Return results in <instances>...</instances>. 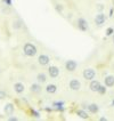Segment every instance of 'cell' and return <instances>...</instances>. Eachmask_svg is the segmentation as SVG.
<instances>
[{"label":"cell","mask_w":114,"mask_h":121,"mask_svg":"<svg viewBox=\"0 0 114 121\" xmlns=\"http://www.w3.org/2000/svg\"><path fill=\"white\" fill-rule=\"evenodd\" d=\"M24 54L26 56H34L37 54V48L32 43H25L24 46Z\"/></svg>","instance_id":"cell-1"},{"label":"cell","mask_w":114,"mask_h":121,"mask_svg":"<svg viewBox=\"0 0 114 121\" xmlns=\"http://www.w3.org/2000/svg\"><path fill=\"white\" fill-rule=\"evenodd\" d=\"M95 70L93 69H86L84 71H83V77H84V79H87V80H93L95 78Z\"/></svg>","instance_id":"cell-2"},{"label":"cell","mask_w":114,"mask_h":121,"mask_svg":"<svg viewBox=\"0 0 114 121\" xmlns=\"http://www.w3.org/2000/svg\"><path fill=\"white\" fill-rule=\"evenodd\" d=\"M65 66H66V70H68L70 72H73L74 70L76 69V66H78V63L75 60H67Z\"/></svg>","instance_id":"cell-3"},{"label":"cell","mask_w":114,"mask_h":121,"mask_svg":"<svg viewBox=\"0 0 114 121\" xmlns=\"http://www.w3.org/2000/svg\"><path fill=\"white\" fill-rule=\"evenodd\" d=\"M70 88L72 89V90H79L81 88V83L80 81L75 80V79H73V80H71V82H70Z\"/></svg>","instance_id":"cell-4"},{"label":"cell","mask_w":114,"mask_h":121,"mask_svg":"<svg viewBox=\"0 0 114 121\" xmlns=\"http://www.w3.org/2000/svg\"><path fill=\"white\" fill-rule=\"evenodd\" d=\"M105 20H106V17H105L104 14H98L96 16V18H95V22H96L97 25H101V24L105 23Z\"/></svg>","instance_id":"cell-5"},{"label":"cell","mask_w":114,"mask_h":121,"mask_svg":"<svg viewBox=\"0 0 114 121\" xmlns=\"http://www.w3.org/2000/svg\"><path fill=\"white\" fill-rule=\"evenodd\" d=\"M78 26L80 27V30L82 31H86L88 27V23L86 20H83V18H79L78 20Z\"/></svg>","instance_id":"cell-6"},{"label":"cell","mask_w":114,"mask_h":121,"mask_svg":"<svg viewBox=\"0 0 114 121\" xmlns=\"http://www.w3.org/2000/svg\"><path fill=\"white\" fill-rule=\"evenodd\" d=\"M48 70H49V75H50L51 78H56V77H58V74H59V70H58L56 66H50Z\"/></svg>","instance_id":"cell-7"},{"label":"cell","mask_w":114,"mask_h":121,"mask_svg":"<svg viewBox=\"0 0 114 121\" xmlns=\"http://www.w3.org/2000/svg\"><path fill=\"white\" fill-rule=\"evenodd\" d=\"M24 85L23 83H21V82H17V83H15L14 85V90L17 93V94H22L23 91H24Z\"/></svg>","instance_id":"cell-8"},{"label":"cell","mask_w":114,"mask_h":121,"mask_svg":"<svg viewBox=\"0 0 114 121\" xmlns=\"http://www.w3.org/2000/svg\"><path fill=\"white\" fill-rule=\"evenodd\" d=\"M38 60H39V63H40L41 65H47L48 63H49V60H50V58L48 57L47 55H40Z\"/></svg>","instance_id":"cell-9"},{"label":"cell","mask_w":114,"mask_h":121,"mask_svg":"<svg viewBox=\"0 0 114 121\" xmlns=\"http://www.w3.org/2000/svg\"><path fill=\"white\" fill-rule=\"evenodd\" d=\"M105 85H106L107 87H112V86H114V77H112V75L106 77V78H105Z\"/></svg>","instance_id":"cell-10"},{"label":"cell","mask_w":114,"mask_h":121,"mask_svg":"<svg viewBox=\"0 0 114 121\" xmlns=\"http://www.w3.org/2000/svg\"><path fill=\"white\" fill-rule=\"evenodd\" d=\"M5 113L8 115H12L14 113V105L13 104H7L5 106Z\"/></svg>","instance_id":"cell-11"},{"label":"cell","mask_w":114,"mask_h":121,"mask_svg":"<svg viewBox=\"0 0 114 121\" xmlns=\"http://www.w3.org/2000/svg\"><path fill=\"white\" fill-rule=\"evenodd\" d=\"M90 89L93 90V91H97L98 90V88L101 87V83L98 82V81H91V83H90Z\"/></svg>","instance_id":"cell-12"},{"label":"cell","mask_w":114,"mask_h":121,"mask_svg":"<svg viewBox=\"0 0 114 121\" xmlns=\"http://www.w3.org/2000/svg\"><path fill=\"white\" fill-rule=\"evenodd\" d=\"M30 89H31L32 93H35V94H38V93H40L41 91V87L38 85V83H32Z\"/></svg>","instance_id":"cell-13"},{"label":"cell","mask_w":114,"mask_h":121,"mask_svg":"<svg viewBox=\"0 0 114 121\" xmlns=\"http://www.w3.org/2000/svg\"><path fill=\"white\" fill-rule=\"evenodd\" d=\"M46 90H47V93H49V94H54V93H56V90H57V87L55 85H48Z\"/></svg>","instance_id":"cell-14"},{"label":"cell","mask_w":114,"mask_h":121,"mask_svg":"<svg viewBox=\"0 0 114 121\" xmlns=\"http://www.w3.org/2000/svg\"><path fill=\"white\" fill-rule=\"evenodd\" d=\"M37 79H38V81L39 82H46V80H47V77H46V74L45 73H39L38 75H37Z\"/></svg>","instance_id":"cell-15"},{"label":"cell","mask_w":114,"mask_h":121,"mask_svg":"<svg viewBox=\"0 0 114 121\" xmlns=\"http://www.w3.org/2000/svg\"><path fill=\"white\" fill-rule=\"evenodd\" d=\"M88 108H89V111H90L91 113H97V112H98V106H97L96 104H90V105L88 106Z\"/></svg>","instance_id":"cell-16"},{"label":"cell","mask_w":114,"mask_h":121,"mask_svg":"<svg viewBox=\"0 0 114 121\" xmlns=\"http://www.w3.org/2000/svg\"><path fill=\"white\" fill-rule=\"evenodd\" d=\"M76 114L79 115L80 118H82V119H88V114L84 111H82V110H78L76 111Z\"/></svg>","instance_id":"cell-17"},{"label":"cell","mask_w":114,"mask_h":121,"mask_svg":"<svg viewBox=\"0 0 114 121\" xmlns=\"http://www.w3.org/2000/svg\"><path fill=\"white\" fill-rule=\"evenodd\" d=\"M22 26V22L21 21H14L13 22V27L14 29H20V27Z\"/></svg>","instance_id":"cell-18"},{"label":"cell","mask_w":114,"mask_h":121,"mask_svg":"<svg viewBox=\"0 0 114 121\" xmlns=\"http://www.w3.org/2000/svg\"><path fill=\"white\" fill-rule=\"evenodd\" d=\"M99 94H105L106 93V88L105 87H103V86H101V87L98 88V90H97Z\"/></svg>","instance_id":"cell-19"},{"label":"cell","mask_w":114,"mask_h":121,"mask_svg":"<svg viewBox=\"0 0 114 121\" xmlns=\"http://www.w3.org/2000/svg\"><path fill=\"white\" fill-rule=\"evenodd\" d=\"M4 98H6V93L0 90V99H4Z\"/></svg>","instance_id":"cell-20"},{"label":"cell","mask_w":114,"mask_h":121,"mask_svg":"<svg viewBox=\"0 0 114 121\" xmlns=\"http://www.w3.org/2000/svg\"><path fill=\"white\" fill-rule=\"evenodd\" d=\"M112 33H113V29H111V27H110V29H107V31H106V34H107V35H111Z\"/></svg>","instance_id":"cell-21"},{"label":"cell","mask_w":114,"mask_h":121,"mask_svg":"<svg viewBox=\"0 0 114 121\" xmlns=\"http://www.w3.org/2000/svg\"><path fill=\"white\" fill-rule=\"evenodd\" d=\"M97 8H98V10H103V8H104V7H103L101 4H99V5H97Z\"/></svg>","instance_id":"cell-22"},{"label":"cell","mask_w":114,"mask_h":121,"mask_svg":"<svg viewBox=\"0 0 114 121\" xmlns=\"http://www.w3.org/2000/svg\"><path fill=\"white\" fill-rule=\"evenodd\" d=\"M4 1L6 2L7 5H10V4H12V1H10V0H4Z\"/></svg>","instance_id":"cell-23"},{"label":"cell","mask_w":114,"mask_h":121,"mask_svg":"<svg viewBox=\"0 0 114 121\" xmlns=\"http://www.w3.org/2000/svg\"><path fill=\"white\" fill-rule=\"evenodd\" d=\"M113 41H114V35H113Z\"/></svg>","instance_id":"cell-24"},{"label":"cell","mask_w":114,"mask_h":121,"mask_svg":"<svg viewBox=\"0 0 114 121\" xmlns=\"http://www.w3.org/2000/svg\"><path fill=\"white\" fill-rule=\"evenodd\" d=\"M113 104H114V102H113Z\"/></svg>","instance_id":"cell-25"}]
</instances>
